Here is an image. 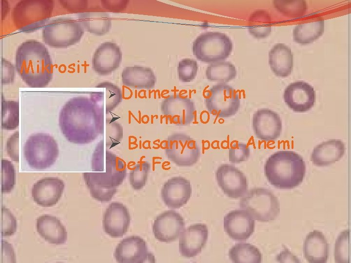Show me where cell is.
<instances>
[{"label": "cell", "instance_id": "cell-1", "mask_svg": "<svg viewBox=\"0 0 351 263\" xmlns=\"http://www.w3.org/2000/svg\"><path fill=\"white\" fill-rule=\"evenodd\" d=\"M90 98L78 96L69 99L58 116L60 131L68 142L86 144L95 140L104 131L103 108L98 94Z\"/></svg>", "mask_w": 351, "mask_h": 263}, {"label": "cell", "instance_id": "cell-2", "mask_svg": "<svg viewBox=\"0 0 351 263\" xmlns=\"http://www.w3.org/2000/svg\"><path fill=\"white\" fill-rule=\"evenodd\" d=\"M15 68L22 81L29 87L47 86L53 77L52 61L47 48L36 39L20 44L15 55Z\"/></svg>", "mask_w": 351, "mask_h": 263}, {"label": "cell", "instance_id": "cell-3", "mask_svg": "<svg viewBox=\"0 0 351 263\" xmlns=\"http://www.w3.org/2000/svg\"><path fill=\"white\" fill-rule=\"evenodd\" d=\"M306 165L302 157L291 150H279L271 155L264 165L269 182L280 189H292L303 181Z\"/></svg>", "mask_w": 351, "mask_h": 263}, {"label": "cell", "instance_id": "cell-4", "mask_svg": "<svg viewBox=\"0 0 351 263\" xmlns=\"http://www.w3.org/2000/svg\"><path fill=\"white\" fill-rule=\"evenodd\" d=\"M54 8L53 0H21L14 6L12 18L20 32L32 33L43 27L49 21Z\"/></svg>", "mask_w": 351, "mask_h": 263}, {"label": "cell", "instance_id": "cell-5", "mask_svg": "<svg viewBox=\"0 0 351 263\" xmlns=\"http://www.w3.org/2000/svg\"><path fill=\"white\" fill-rule=\"evenodd\" d=\"M25 159L28 165L37 169H44L56 161L59 149L58 143L50 134L37 132L31 134L23 147Z\"/></svg>", "mask_w": 351, "mask_h": 263}, {"label": "cell", "instance_id": "cell-6", "mask_svg": "<svg viewBox=\"0 0 351 263\" xmlns=\"http://www.w3.org/2000/svg\"><path fill=\"white\" fill-rule=\"evenodd\" d=\"M84 33L80 23L71 17H59L49 20L43 27L42 38L50 47L67 48L78 43Z\"/></svg>", "mask_w": 351, "mask_h": 263}, {"label": "cell", "instance_id": "cell-7", "mask_svg": "<svg viewBox=\"0 0 351 263\" xmlns=\"http://www.w3.org/2000/svg\"><path fill=\"white\" fill-rule=\"evenodd\" d=\"M233 43L226 34L220 32H205L193 42L192 50L196 58L202 62L213 63L225 60L231 55Z\"/></svg>", "mask_w": 351, "mask_h": 263}, {"label": "cell", "instance_id": "cell-8", "mask_svg": "<svg viewBox=\"0 0 351 263\" xmlns=\"http://www.w3.org/2000/svg\"><path fill=\"white\" fill-rule=\"evenodd\" d=\"M239 207L259 222L274 221L280 209L278 198L271 190L264 188H254L247 190L240 199Z\"/></svg>", "mask_w": 351, "mask_h": 263}, {"label": "cell", "instance_id": "cell-9", "mask_svg": "<svg viewBox=\"0 0 351 263\" xmlns=\"http://www.w3.org/2000/svg\"><path fill=\"white\" fill-rule=\"evenodd\" d=\"M204 102L210 114L221 118L234 116L240 106L237 92L225 83H218L210 88L206 91Z\"/></svg>", "mask_w": 351, "mask_h": 263}, {"label": "cell", "instance_id": "cell-10", "mask_svg": "<svg viewBox=\"0 0 351 263\" xmlns=\"http://www.w3.org/2000/svg\"><path fill=\"white\" fill-rule=\"evenodd\" d=\"M165 153L169 160L179 167H190L197 163L200 149L192 138L184 133H174L168 137Z\"/></svg>", "mask_w": 351, "mask_h": 263}, {"label": "cell", "instance_id": "cell-11", "mask_svg": "<svg viewBox=\"0 0 351 263\" xmlns=\"http://www.w3.org/2000/svg\"><path fill=\"white\" fill-rule=\"evenodd\" d=\"M160 110L164 116L177 125H189L196 116L194 101L179 94H171L164 99L160 104Z\"/></svg>", "mask_w": 351, "mask_h": 263}, {"label": "cell", "instance_id": "cell-12", "mask_svg": "<svg viewBox=\"0 0 351 263\" xmlns=\"http://www.w3.org/2000/svg\"><path fill=\"white\" fill-rule=\"evenodd\" d=\"M215 179L219 188L230 198H241L248 190L246 176L232 165L223 164L219 166L215 171Z\"/></svg>", "mask_w": 351, "mask_h": 263}, {"label": "cell", "instance_id": "cell-13", "mask_svg": "<svg viewBox=\"0 0 351 263\" xmlns=\"http://www.w3.org/2000/svg\"><path fill=\"white\" fill-rule=\"evenodd\" d=\"M114 256L119 263H143L150 260L154 263L153 254L148 251L145 241L133 235L122 239L117 245Z\"/></svg>", "mask_w": 351, "mask_h": 263}, {"label": "cell", "instance_id": "cell-14", "mask_svg": "<svg viewBox=\"0 0 351 263\" xmlns=\"http://www.w3.org/2000/svg\"><path fill=\"white\" fill-rule=\"evenodd\" d=\"M185 226L184 220L179 213L168 210L156 216L152 225V231L159 242L171 243L180 237Z\"/></svg>", "mask_w": 351, "mask_h": 263}, {"label": "cell", "instance_id": "cell-15", "mask_svg": "<svg viewBox=\"0 0 351 263\" xmlns=\"http://www.w3.org/2000/svg\"><path fill=\"white\" fill-rule=\"evenodd\" d=\"M121 61L122 52L120 46L113 42H104L94 53L92 69L99 75H110L118 69Z\"/></svg>", "mask_w": 351, "mask_h": 263}, {"label": "cell", "instance_id": "cell-16", "mask_svg": "<svg viewBox=\"0 0 351 263\" xmlns=\"http://www.w3.org/2000/svg\"><path fill=\"white\" fill-rule=\"evenodd\" d=\"M130 222V214L127 207L121 203L113 202L103 213V230L111 237H121L127 232Z\"/></svg>", "mask_w": 351, "mask_h": 263}, {"label": "cell", "instance_id": "cell-17", "mask_svg": "<svg viewBox=\"0 0 351 263\" xmlns=\"http://www.w3.org/2000/svg\"><path fill=\"white\" fill-rule=\"evenodd\" d=\"M224 229L232 239L244 241L249 239L254 231V219L246 210L234 209L224 217Z\"/></svg>", "mask_w": 351, "mask_h": 263}, {"label": "cell", "instance_id": "cell-18", "mask_svg": "<svg viewBox=\"0 0 351 263\" xmlns=\"http://www.w3.org/2000/svg\"><path fill=\"white\" fill-rule=\"evenodd\" d=\"M252 126L256 137L265 141L275 140L280 136L282 131L280 116L268 109H259L254 112Z\"/></svg>", "mask_w": 351, "mask_h": 263}, {"label": "cell", "instance_id": "cell-19", "mask_svg": "<svg viewBox=\"0 0 351 263\" xmlns=\"http://www.w3.org/2000/svg\"><path fill=\"white\" fill-rule=\"evenodd\" d=\"M283 98L287 105L294 112H306L314 105L315 92L308 83L297 81L290 83L285 89Z\"/></svg>", "mask_w": 351, "mask_h": 263}, {"label": "cell", "instance_id": "cell-20", "mask_svg": "<svg viewBox=\"0 0 351 263\" xmlns=\"http://www.w3.org/2000/svg\"><path fill=\"white\" fill-rule=\"evenodd\" d=\"M192 194L191 183L181 176L169 178L163 185L160 191L161 198L168 207L179 208L186 204Z\"/></svg>", "mask_w": 351, "mask_h": 263}, {"label": "cell", "instance_id": "cell-21", "mask_svg": "<svg viewBox=\"0 0 351 263\" xmlns=\"http://www.w3.org/2000/svg\"><path fill=\"white\" fill-rule=\"evenodd\" d=\"M207 225L201 223L190 225L184 229L179 239V251L184 257L197 256L205 247L208 238Z\"/></svg>", "mask_w": 351, "mask_h": 263}, {"label": "cell", "instance_id": "cell-22", "mask_svg": "<svg viewBox=\"0 0 351 263\" xmlns=\"http://www.w3.org/2000/svg\"><path fill=\"white\" fill-rule=\"evenodd\" d=\"M64 187L63 181L59 178H42L32 186V196L34 201L39 206L51 207L58 202Z\"/></svg>", "mask_w": 351, "mask_h": 263}, {"label": "cell", "instance_id": "cell-23", "mask_svg": "<svg viewBox=\"0 0 351 263\" xmlns=\"http://www.w3.org/2000/svg\"><path fill=\"white\" fill-rule=\"evenodd\" d=\"M93 171L104 172L125 178V163L107 150H104L103 140L100 141L94 151L92 159Z\"/></svg>", "mask_w": 351, "mask_h": 263}, {"label": "cell", "instance_id": "cell-24", "mask_svg": "<svg viewBox=\"0 0 351 263\" xmlns=\"http://www.w3.org/2000/svg\"><path fill=\"white\" fill-rule=\"evenodd\" d=\"M303 251L309 263H326L329 258V244L321 231L313 230L306 236Z\"/></svg>", "mask_w": 351, "mask_h": 263}, {"label": "cell", "instance_id": "cell-25", "mask_svg": "<svg viewBox=\"0 0 351 263\" xmlns=\"http://www.w3.org/2000/svg\"><path fill=\"white\" fill-rule=\"evenodd\" d=\"M344 143L339 139L328 140L318 144L311 154V160L317 166H329L339 161L345 152Z\"/></svg>", "mask_w": 351, "mask_h": 263}, {"label": "cell", "instance_id": "cell-26", "mask_svg": "<svg viewBox=\"0 0 351 263\" xmlns=\"http://www.w3.org/2000/svg\"><path fill=\"white\" fill-rule=\"evenodd\" d=\"M37 230L50 244H61L66 243L67 232L65 227L56 216L44 214L37 219Z\"/></svg>", "mask_w": 351, "mask_h": 263}, {"label": "cell", "instance_id": "cell-27", "mask_svg": "<svg viewBox=\"0 0 351 263\" xmlns=\"http://www.w3.org/2000/svg\"><path fill=\"white\" fill-rule=\"evenodd\" d=\"M122 84L127 87L150 90L154 88L156 77L152 68L135 65L125 67L121 73Z\"/></svg>", "mask_w": 351, "mask_h": 263}, {"label": "cell", "instance_id": "cell-28", "mask_svg": "<svg viewBox=\"0 0 351 263\" xmlns=\"http://www.w3.org/2000/svg\"><path fill=\"white\" fill-rule=\"evenodd\" d=\"M269 64L276 76H288L293 65V56L291 48L283 43L274 45L269 52Z\"/></svg>", "mask_w": 351, "mask_h": 263}, {"label": "cell", "instance_id": "cell-29", "mask_svg": "<svg viewBox=\"0 0 351 263\" xmlns=\"http://www.w3.org/2000/svg\"><path fill=\"white\" fill-rule=\"evenodd\" d=\"M78 19L84 30L97 36L106 34L112 27L111 17L105 12L81 13Z\"/></svg>", "mask_w": 351, "mask_h": 263}, {"label": "cell", "instance_id": "cell-30", "mask_svg": "<svg viewBox=\"0 0 351 263\" xmlns=\"http://www.w3.org/2000/svg\"><path fill=\"white\" fill-rule=\"evenodd\" d=\"M324 32V20H314L296 25L293 30V40L301 45L312 43Z\"/></svg>", "mask_w": 351, "mask_h": 263}, {"label": "cell", "instance_id": "cell-31", "mask_svg": "<svg viewBox=\"0 0 351 263\" xmlns=\"http://www.w3.org/2000/svg\"><path fill=\"white\" fill-rule=\"evenodd\" d=\"M248 30L255 38H267L272 32L271 17L265 10H257L250 15L248 20Z\"/></svg>", "mask_w": 351, "mask_h": 263}, {"label": "cell", "instance_id": "cell-32", "mask_svg": "<svg viewBox=\"0 0 351 263\" xmlns=\"http://www.w3.org/2000/svg\"><path fill=\"white\" fill-rule=\"evenodd\" d=\"M229 256L234 263H260L262 255L258 248L247 243H239L234 245L229 251Z\"/></svg>", "mask_w": 351, "mask_h": 263}, {"label": "cell", "instance_id": "cell-33", "mask_svg": "<svg viewBox=\"0 0 351 263\" xmlns=\"http://www.w3.org/2000/svg\"><path fill=\"white\" fill-rule=\"evenodd\" d=\"M236 69L230 61H221L211 63L205 71L206 78L210 81L225 83L235 78Z\"/></svg>", "mask_w": 351, "mask_h": 263}, {"label": "cell", "instance_id": "cell-34", "mask_svg": "<svg viewBox=\"0 0 351 263\" xmlns=\"http://www.w3.org/2000/svg\"><path fill=\"white\" fill-rule=\"evenodd\" d=\"M19 103L16 100H6L1 94V126L5 130L17 129L20 122Z\"/></svg>", "mask_w": 351, "mask_h": 263}, {"label": "cell", "instance_id": "cell-35", "mask_svg": "<svg viewBox=\"0 0 351 263\" xmlns=\"http://www.w3.org/2000/svg\"><path fill=\"white\" fill-rule=\"evenodd\" d=\"M274 8L284 16L298 18L304 16L307 10L306 1L299 0H274Z\"/></svg>", "mask_w": 351, "mask_h": 263}, {"label": "cell", "instance_id": "cell-36", "mask_svg": "<svg viewBox=\"0 0 351 263\" xmlns=\"http://www.w3.org/2000/svg\"><path fill=\"white\" fill-rule=\"evenodd\" d=\"M350 230L340 233L335 241L334 249L335 262L350 263Z\"/></svg>", "mask_w": 351, "mask_h": 263}, {"label": "cell", "instance_id": "cell-37", "mask_svg": "<svg viewBox=\"0 0 351 263\" xmlns=\"http://www.w3.org/2000/svg\"><path fill=\"white\" fill-rule=\"evenodd\" d=\"M150 170V164L148 161H141L135 165L130 173V183L136 190L142 189L146 185Z\"/></svg>", "mask_w": 351, "mask_h": 263}, {"label": "cell", "instance_id": "cell-38", "mask_svg": "<svg viewBox=\"0 0 351 263\" xmlns=\"http://www.w3.org/2000/svg\"><path fill=\"white\" fill-rule=\"evenodd\" d=\"M96 87L105 88L106 113L114 110L121 102L122 91L116 84L108 81L102 82L98 84Z\"/></svg>", "mask_w": 351, "mask_h": 263}, {"label": "cell", "instance_id": "cell-39", "mask_svg": "<svg viewBox=\"0 0 351 263\" xmlns=\"http://www.w3.org/2000/svg\"><path fill=\"white\" fill-rule=\"evenodd\" d=\"M177 69L179 80L183 82H189L195 78L198 65L195 59L184 58L178 62Z\"/></svg>", "mask_w": 351, "mask_h": 263}, {"label": "cell", "instance_id": "cell-40", "mask_svg": "<svg viewBox=\"0 0 351 263\" xmlns=\"http://www.w3.org/2000/svg\"><path fill=\"white\" fill-rule=\"evenodd\" d=\"M1 189L2 193L10 192L15 184V169L12 163L8 160H1Z\"/></svg>", "mask_w": 351, "mask_h": 263}, {"label": "cell", "instance_id": "cell-41", "mask_svg": "<svg viewBox=\"0 0 351 263\" xmlns=\"http://www.w3.org/2000/svg\"><path fill=\"white\" fill-rule=\"evenodd\" d=\"M250 156V150L246 144L235 142L232 143L229 150V161L238 164L247 161Z\"/></svg>", "mask_w": 351, "mask_h": 263}, {"label": "cell", "instance_id": "cell-42", "mask_svg": "<svg viewBox=\"0 0 351 263\" xmlns=\"http://www.w3.org/2000/svg\"><path fill=\"white\" fill-rule=\"evenodd\" d=\"M1 224L2 237L10 236L17 231V223L16 218L9 209L4 206L1 207Z\"/></svg>", "mask_w": 351, "mask_h": 263}, {"label": "cell", "instance_id": "cell-43", "mask_svg": "<svg viewBox=\"0 0 351 263\" xmlns=\"http://www.w3.org/2000/svg\"><path fill=\"white\" fill-rule=\"evenodd\" d=\"M106 146L112 147L120 143L123 137L121 125L117 122L106 121Z\"/></svg>", "mask_w": 351, "mask_h": 263}, {"label": "cell", "instance_id": "cell-44", "mask_svg": "<svg viewBox=\"0 0 351 263\" xmlns=\"http://www.w3.org/2000/svg\"><path fill=\"white\" fill-rule=\"evenodd\" d=\"M6 149L8 155L15 162L19 161V132H15L7 139Z\"/></svg>", "mask_w": 351, "mask_h": 263}, {"label": "cell", "instance_id": "cell-45", "mask_svg": "<svg viewBox=\"0 0 351 263\" xmlns=\"http://www.w3.org/2000/svg\"><path fill=\"white\" fill-rule=\"evenodd\" d=\"M14 66L9 61L4 57H1V84L12 83L14 81Z\"/></svg>", "mask_w": 351, "mask_h": 263}, {"label": "cell", "instance_id": "cell-46", "mask_svg": "<svg viewBox=\"0 0 351 263\" xmlns=\"http://www.w3.org/2000/svg\"><path fill=\"white\" fill-rule=\"evenodd\" d=\"M283 250L275 257V260L279 263H297L301 262L299 259L294 255L284 245H282Z\"/></svg>", "mask_w": 351, "mask_h": 263}, {"label": "cell", "instance_id": "cell-47", "mask_svg": "<svg viewBox=\"0 0 351 263\" xmlns=\"http://www.w3.org/2000/svg\"><path fill=\"white\" fill-rule=\"evenodd\" d=\"M80 0H60V3L63 8H65L68 11L75 12H78L81 9V4L82 3H78Z\"/></svg>", "mask_w": 351, "mask_h": 263}]
</instances>
